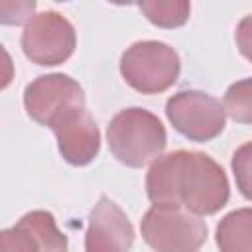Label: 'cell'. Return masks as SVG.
Listing matches in <instances>:
<instances>
[{
    "mask_svg": "<svg viewBox=\"0 0 252 252\" xmlns=\"http://www.w3.org/2000/svg\"><path fill=\"white\" fill-rule=\"evenodd\" d=\"M35 2H10L2 0L0 2V20L2 24L18 26V24H28L33 18Z\"/></svg>",
    "mask_w": 252,
    "mask_h": 252,
    "instance_id": "9a60e30c",
    "label": "cell"
},
{
    "mask_svg": "<svg viewBox=\"0 0 252 252\" xmlns=\"http://www.w3.org/2000/svg\"><path fill=\"white\" fill-rule=\"evenodd\" d=\"M224 112L240 124H252V77L232 83L222 98Z\"/></svg>",
    "mask_w": 252,
    "mask_h": 252,
    "instance_id": "4fadbf2b",
    "label": "cell"
},
{
    "mask_svg": "<svg viewBox=\"0 0 252 252\" xmlns=\"http://www.w3.org/2000/svg\"><path fill=\"white\" fill-rule=\"evenodd\" d=\"M179 55L163 41H136L120 57L124 81L142 94H159L179 77Z\"/></svg>",
    "mask_w": 252,
    "mask_h": 252,
    "instance_id": "3957f363",
    "label": "cell"
},
{
    "mask_svg": "<svg viewBox=\"0 0 252 252\" xmlns=\"http://www.w3.org/2000/svg\"><path fill=\"white\" fill-rule=\"evenodd\" d=\"M236 45L240 53L252 63V14L244 16L236 26Z\"/></svg>",
    "mask_w": 252,
    "mask_h": 252,
    "instance_id": "2e32d148",
    "label": "cell"
},
{
    "mask_svg": "<svg viewBox=\"0 0 252 252\" xmlns=\"http://www.w3.org/2000/svg\"><path fill=\"white\" fill-rule=\"evenodd\" d=\"M132 244V222L114 201L102 195L89 215L85 252H130Z\"/></svg>",
    "mask_w": 252,
    "mask_h": 252,
    "instance_id": "9c48e42d",
    "label": "cell"
},
{
    "mask_svg": "<svg viewBox=\"0 0 252 252\" xmlns=\"http://www.w3.org/2000/svg\"><path fill=\"white\" fill-rule=\"evenodd\" d=\"M77 45L73 24L55 10L35 14L24 28L22 49L32 63L59 65L67 61Z\"/></svg>",
    "mask_w": 252,
    "mask_h": 252,
    "instance_id": "8992f818",
    "label": "cell"
},
{
    "mask_svg": "<svg viewBox=\"0 0 252 252\" xmlns=\"http://www.w3.org/2000/svg\"><path fill=\"white\" fill-rule=\"evenodd\" d=\"M24 106L33 122L51 128L67 112L85 106V93L69 75H41L26 87Z\"/></svg>",
    "mask_w": 252,
    "mask_h": 252,
    "instance_id": "52a82bcc",
    "label": "cell"
},
{
    "mask_svg": "<svg viewBox=\"0 0 252 252\" xmlns=\"http://www.w3.org/2000/svg\"><path fill=\"white\" fill-rule=\"evenodd\" d=\"M51 130L57 138V148L63 159L71 165H87L98 156L100 132L85 106L61 116Z\"/></svg>",
    "mask_w": 252,
    "mask_h": 252,
    "instance_id": "30bf717a",
    "label": "cell"
},
{
    "mask_svg": "<svg viewBox=\"0 0 252 252\" xmlns=\"http://www.w3.org/2000/svg\"><path fill=\"white\" fill-rule=\"evenodd\" d=\"M232 173L236 179V187L244 199L252 201V142L242 144L232 154Z\"/></svg>",
    "mask_w": 252,
    "mask_h": 252,
    "instance_id": "5bb4252c",
    "label": "cell"
},
{
    "mask_svg": "<svg viewBox=\"0 0 252 252\" xmlns=\"http://www.w3.org/2000/svg\"><path fill=\"white\" fill-rule=\"evenodd\" d=\"M146 191L154 207H183L199 217L219 213L230 197L222 167L211 156L187 150L158 158L146 175Z\"/></svg>",
    "mask_w": 252,
    "mask_h": 252,
    "instance_id": "6da1fadb",
    "label": "cell"
},
{
    "mask_svg": "<svg viewBox=\"0 0 252 252\" xmlns=\"http://www.w3.org/2000/svg\"><path fill=\"white\" fill-rule=\"evenodd\" d=\"M165 116L169 124L193 142L217 138L226 124L222 104L203 91H181L167 98Z\"/></svg>",
    "mask_w": 252,
    "mask_h": 252,
    "instance_id": "5b68a950",
    "label": "cell"
},
{
    "mask_svg": "<svg viewBox=\"0 0 252 252\" xmlns=\"http://www.w3.org/2000/svg\"><path fill=\"white\" fill-rule=\"evenodd\" d=\"M140 228L154 252H199L207 240L205 220L183 207H152Z\"/></svg>",
    "mask_w": 252,
    "mask_h": 252,
    "instance_id": "277c9868",
    "label": "cell"
},
{
    "mask_svg": "<svg viewBox=\"0 0 252 252\" xmlns=\"http://www.w3.org/2000/svg\"><path fill=\"white\" fill-rule=\"evenodd\" d=\"M106 140L112 156L128 167H144L161 158L167 134L161 120L146 108H124L108 124Z\"/></svg>",
    "mask_w": 252,
    "mask_h": 252,
    "instance_id": "7a4b0ae2",
    "label": "cell"
},
{
    "mask_svg": "<svg viewBox=\"0 0 252 252\" xmlns=\"http://www.w3.org/2000/svg\"><path fill=\"white\" fill-rule=\"evenodd\" d=\"M138 8L158 28H179L189 20L191 14V4L185 0L140 2Z\"/></svg>",
    "mask_w": 252,
    "mask_h": 252,
    "instance_id": "7c38bea8",
    "label": "cell"
},
{
    "mask_svg": "<svg viewBox=\"0 0 252 252\" xmlns=\"http://www.w3.org/2000/svg\"><path fill=\"white\" fill-rule=\"evenodd\" d=\"M0 252H67V236L47 211L24 215L0 234Z\"/></svg>",
    "mask_w": 252,
    "mask_h": 252,
    "instance_id": "ba28073f",
    "label": "cell"
},
{
    "mask_svg": "<svg viewBox=\"0 0 252 252\" xmlns=\"http://www.w3.org/2000/svg\"><path fill=\"white\" fill-rule=\"evenodd\" d=\"M215 240L220 252H252V209H236L222 217Z\"/></svg>",
    "mask_w": 252,
    "mask_h": 252,
    "instance_id": "8fae6325",
    "label": "cell"
}]
</instances>
